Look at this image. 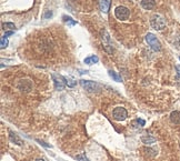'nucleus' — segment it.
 <instances>
[{"label": "nucleus", "instance_id": "nucleus-1", "mask_svg": "<svg viewBox=\"0 0 180 161\" xmlns=\"http://www.w3.org/2000/svg\"><path fill=\"white\" fill-rule=\"evenodd\" d=\"M51 78H52V81H53L56 90L61 91V90L66 88V86H67V78L62 77L61 75H57V73H52Z\"/></svg>", "mask_w": 180, "mask_h": 161}, {"label": "nucleus", "instance_id": "nucleus-2", "mask_svg": "<svg viewBox=\"0 0 180 161\" xmlns=\"http://www.w3.org/2000/svg\"><path fill=\"white\" fill-rule=\"evenodd\" d=\"M101 41L103 44V49L106 50L108 53H112V44L110 40V36L106 29L101 30Z\"/></svg>", "mask_w": 180, "mask_h": 161}, {"label": "nucleus", "instance_id": "nucleus-3", "mask_svg": "<svg viewBox=\"0 0 180 161\" xmlns=\"http://www.w3.org/2000/svg\"><path fill=\"white\" fill-rule=\"evenodd\" d=\"M150 25L155 30H162L166 27V21L163 17H161L160 15H155L150 19Z\"/></svg>", "mask_w": 180, "mask_h": 161}, {"label": "nucleus", "instance_id": "nucleus-4", "mask_svg": "<svg viewBox=\"0 0 180 161\" xmlns=\"http://www.w3.org/2000/svg\"><path fill=\"white\" fill-rule=\"evenodd\" d=\"M146 41L147 44L150 46V48L155 51H160L161 49V44L159 42V40L157 39V37L153 33H148L146 36Z\"/></svg>", "mask_w": 180, "mask_h": 161}, {"label": "nucleus", "instance_id": "nucleus-5", "mask_svg": "<svg viewBox=\"0 0 180 161\" xmlns=\"http://www.w3.org/2000/svg\"><path fill=\"white\" fill-rule=\"evenodd\" d=\"M112 116L115 120H117V121H124V120L127 119V117H128V112H127V110L124 109V107H117V108L113 109Z\"/></svg>", "mask_w": 180, "mask_h": 161}, {"label": "nucleus", "instance_id": "nucleus-6", "mask_svg": "<svg viewBox=\"0 0 180 161\" xmlns=\"http://www.w3.org/2000/svg\"><path fill=\"white\" fill-rule=\"evenodd\" d=\"M80 84L88 92H96L98 90H100V86L98 83L90 81V80H80Z\"/></svg>", "mask_w": 180, "mask_h": 161}, {"label": "nucleus", "instance_id": "nucleus-7", "mask_svg": "<svg viewBox=\"0 0 180 161\" xmlns=\"http://www.w3.org/2000/svg\"><path fill=\"white\" fill-rule=\"evenodd\" d=\"M115 16L119 20H126L129 17V9L124 6H119L115 9Z\"/></svg>", "mask_w": 180, "mask_h": 161}, {"label": "nucleus", "instance_id": "nucleus-8", "mask_svg": "<svg viewBox=\"0 0 180 161\" xmlns=\"http://www.w3.org/2000/svg\"><path fill=\"white\" fill-rule=\"evenodd\" d=\"M31 87H32V84H31V81L30 80H21L20 83L18 84V88L20 89L21 91H25V92H28L31 90Z\"/></svg>", "mask_w": 180, "mask_h": 161}, {"label": "nucleus", "instance_id": "nucleus-9", "mask_svg": "<svg viewBox=\"0 0 180 161\" xmlns=\"http://www.w3.org/2000/svg\"><path fill=\"white\" fill-rule=\"evenodd\" d=\"M140 5L143 9L151 10L152 8H155V6H156V1L155 0H141Z\"/></svg>", "mask_w": 180, "mask_h": 161}, {"label": "nucleus", "instance_id": "nucleus-10", "mask_svg": "<svg viewBox=\"0 0 180 161\" xmlns=\"http://www.w3.org/2000/svg\"><path fill=\"white\" fill-rule=\"evenodd\" d=\"M99 7H100V10L103 13H107L109 11V8H110V0H100L99 1Z\"/></svg>", "mask_w": 180, "mask_h": 161}, {"label": "nucleus", "instance_id": "nucleus-11", "mask_svg": "<svg viewBox=\"0 0 180 161\" xmlns=\"http://www.w3.org/2000/svg\"><path fill=\"white\" fill-rule=\"evenodd\" d=\"M170 120L174 124H180V111H172L170 113Z\"/></svg>", "mask_w": 180, "mask_h": 161}, {"label": "nucleus", "instance_id": "nucleus-12", "mask_svg": "<svg viewBox=\"0 0 180 161\" xmlns=\"http://www.w3.org/2000/svg\"><path fill=\"white\" fill-rule=\"evenodd\" d=\"M9 138H10V141H11V142L18 144V146H21V144L23 143L22 140L19 138L15 132H12V131H9Z\"/></svg>", "mask_w": 180, "mask_h": 161}, {"label": "nucleus", "instance_id": "nucleus-13", "mask_svg": "<svg viewBox=\"0 0 180 161\" xmlns=\"http://www.w3.org/2000/svg\"><path fill=\"white\" fill-rule=\"evenodd\" d=\"M141 141H142V143L145 144H152L156 142V140L157 139L155 138V137H151V136H141Z\"/></svg>", "mask_w": 180, "mask_h": 161}, {"label": "nucleus", "instance_id": "nucleus-14", "mask_svg": "<svg viewBox=\"0 0 180 161\" xmlns=\"http://www.w3.org/2000/svg\"><path fill=\"white\" fill-rule=\"evenodd\" d=\"M99 61V58L97 57V56H90V57H87L86 59H84V63H87V65H94V63H97Z\"/></svg>", "mask_w": 180, "mask_h": 161}, {"label": "nucleus", "instance_id": "nucleus-15", "mask_svg": "<svg viewBox=\"0 0 180 161\" xmlns=\"http://www.w3.org/2000/svg\"><path fill=\"white\" fill-rule=\"evenodd\" d=\"M15 25L12 22H6V23H2V29L6 30V31H13L15 30Z\"/></svg>", "mask_w": 180, "mask_h": 161}, {"label": "nucleus", "instance_id": "nucleus-16", "mask_svg": "<svg viewBox=\"0 0 180 161\" xmlns=\"http://www.w3.org/2000/svg\"><path fill=\"white\" fill-rule=\"evenodd\" d=\"M108 73H109V76L112 78L115 81H117V82H120V81H121V77H120L116 71H113V70H109Z\"/></svg>", "mask_w": 180, "mask_h": 161}, {"label": "nucleus", "instance_id": "nucleus-17", "mask_svg": "<svg viewBox=\"0 0 180 161\" xmlns=\"http://www.w3.org/2000/svg\"><path fill=\"white\" fill-rule=\"evenodd\" d=\"M145 120H142V119H136L132 121V126L134 127H142V126H145Z\"/></svg>", "mask_w": 180, "mask_h": 161}, {"label": "nucleus", "instance_id": "nucleus-18", "mask_svg": "<svg viewBox=\"0 0 180 161\" xmlns=\"http://www.w3.org/2000/svg\"><path fill=\"white\" fill-rule=\"evenodd\" d=\"M7 46H8V39L6 36H4V37H1V40H0V48L5 49Z\"/></svg>", "mask_w": 180, "mask_h": 161}, {"label": "nucleus", "instance_id": "nucleus-19", "mask_svg": "<svg viewBox=\"0 0 180 161\" xmlns=\"http://www.w3.org/2000/svg\"><path fill=\"white\" fill-rule=\"evenodd\" d=\"M63 21L65 22H69V23H70V25H76V23H77V22L75 21V20H72V18H71V17H68V16H63Z\"/></svg>", "mask_w": 180, "mask_h": 161}, {"label": "nucleus", "instance_id": "nucleus-20", "mask_svg": "<svg viewBox=\"0 0 180 161\" xmlns=\"http://www.w3.org/2000/svg\"><path fill=\"white\" fill-rule=\"evenodd\" d=\"M77 84V81H75L72 79H67V86L68 87H75Z\"/></svg>", "mask_w": 180, "mask_h": 161}, {"label": "nucleus", "instance_id": "nucleus-21", "mask_svg": "<svg viewBox=\"0 0 180 161\" xmlns=\"http://www.w3.org/2000/svg\"><path fill=\"white\" fill-rule=\"evenodd\" d=\"M76 159L79 161H89L87 158H86V155H84V153H81V155H78L77 157H76Z\"/></svg>", "mask_w": 180, "mask_h": 161}, {"label": "nucleus", "instance_id": "nucleus-22", "mask_svg": "<svg viewBox=\"0 0 180 161\" xmlns=\"http://www.w3.org/2000/svg\"><path fill=\"white\" fill-rule=\"evenodd\" d=\"M37 141H38V142H40V144H42V146H44V147H47V148H49V147H50V146H49V144L45 143V142H44V141H41V140H37Z\"/></svg>", "mask_w": 180, "mask_h": 161}, {"label": "nucleus", "instance_id": "nucleus-23", "mask_svg": "<svg viewBox=\"0 0 180 161\" xmlns=\"http://www.w3.org/2000/svg\"><path fill=\"white\" fill-rule=\"evenodd\" d=\"M176 70H177V76H178V78H180V66H176Z\"/></svg>", "mask_w": 180, "mask_h": 161}, {"label": "nucleus", "instance_id": "nucleus-24", "mask_svg": "<svg viewBox=\"0 0 180 161\" xmlns=\"http://www.w3.org/2000/svg\"><path fill=\"white\" fill-rule=\"evenodd\" d=\"M51 15H52V12H47V13H46L45 15V18H47V17H51Z\"/></svg>", "mask_w": 180, "mask_h": 161}, {"label": "nucleus", "instance_id": "nucleus-25", "mask_svg": "<svg viewBox=\"0 0 180 161\" xmlns=\"http://www.w3.org/2000/svg\"><path fill=\"white\" fill-rule=\"evenodd\" d=\"M12 33H13V31H7L5 36H6V37H8V36H10V34H12Z\"/></svg>", "mask_w": 180, "mask_h": 161}, {"label": "nucleus", "instance_id": "nucleus-26", "mask_svg": "<svg viewBox=\"0 0 180 161\" xmlns=\"http://www.w3.org/2000/svg\"><path fill=\"white\" fill-rule=\"evenodd\" d=\"M37 161H45V160H44V159H38Z\"/></svg>", "mask_w": 180, "mask_h": 161}, {"label": "nucleus", "instance_id": "nucleus-27", "mask_svg": "<svg viewBox=\"0 0 180 161\" xmlns=\"http://www.w3.org/2000/svg\"><path fill=\"white\" fill-rule=\"evenodd\" d=\"M179 60H180V58H179Z\"/></svg>", "mask_w": 180, "mask_h": 161}]
</instances>
